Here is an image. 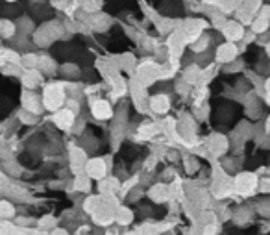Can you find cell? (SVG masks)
Masks as SVG:
<instances>
[{
  "mask_svg": "<svg viewBox=\"0 0 270 235\" xmlns=\"http://www.w3.org/2000/svg\"><path fill=\"white\" fill-rule=\"evenodd\" d=\"M65 35V28L58 21H48L43 26H39L35 34H33V43L41 48H47L54 43L56 39H60Z\"/></svg>",
  "mask_w": 270,
  "mask_h": 235,
  "instance_id": "obj_1",
  "label": "cell"
},
{
  "mask_svg": "<svg viewBox=\"0 0 270 235\" xmlns=\"http://www.w3.org/2000/svg\"><path fill=\"white\" fill-rule=\"evenodd\" d=\"M43 106L48 111H58L61 109V106L67 100V91H65V85L63 84H48L43 91Z\"/></svg>",
  "mask_w": 270,
  "mask_h": 235,
  "instance_id": "obj_2",
  "label": "cell"
},
{
  "mask_svg": "<svg viewBox=\"0 0 270 235\" xmlns=\"http://www.w3.org/2000/svg\"><path fill=\"white\" fill-rule=\"evenodd\" d=\"M21 102H23V109L30 111V113L39 115L43 109H45V106H43V99H41L33 89H26V91L23 93V97H21Z\"/></svg>",
  "mask_w": 270,
  "mask_h": 235,
  "instance_id": "obj_3",
  "label": "cell"
},
{
  "mask_svg": "<svg viewBox=\"0 0 270 235\" xmlns=\"http://www.w3.org/2000/svg\"><path fill=\"white\" fill-rule=\"evenodd\" d=\"M84 170L89 178L102 180V178L106 176V172H108V165H106V161L100 160V158H93V160H87Z\"/></svg>",
  "mask_w": 270,
  "mask_h": 235,
  "instance_id": "obj_4",
  "label": "cell"
},
{
  "mask_svg": "<svg viewBox=\"0 0 270 235\" xmlns=\"http://www.w3.org/2000/svg\"><path fill=\"white\" fill-rule=\"evenodd\" d=\"M69 161H70V168H72L76 174H80L85 168V163H87V152H85L82 146H70Z\"/></svg>",
  "mask_w": 270,
  "mask_h": 235,
  "instance_id": "obj_5",
  "label": "cell"
},
{
  "mask_svg": "<svg viewBox=\"0 0 270 235\" xmlns=\"http://www.w3.org/2000/svg\"><path fill=\"white\" fill-rule=\"evenodd\" d=\"M235 189L239 191L240 195H250L257 189V178L250 172H242V174L237 176L235 180Z\"/></svg>",
  "mask_w": 270,
  "mask_h": 235,
  "instance_id": "obj_6",
  "label": "cell"
},
{
  "mask_svg": "<svg viewBox=\"0 0 270 235\" xmlns=\"http://www.w3.org/2000/svg\"><path fill=\"white\" fill-rule=\"evenodd\" d=\"M74 119H76V113H72L69 107L65 109H58L54 111V117H52V122L60 130H70L72 124H74Z\"/></svg>",
  "mask_w": 270,
  "mask_h": 235,
  "instance_id": "obj_7",
  "label": "cell"
},
{
  "mask_svg": "<svg viewBox=\"0 0 270 235\" xmlns=\"http://www.w3.org/2000/svg\"><path fill=\"white\" fill-rule=\"evenodd\" d=\"M91 113L98 121H108L113 117V107L108 100H94V102H91Z\"/></svg>",
  "mask_w": 270,
  "mask_h": 235,
  "instance_id": "obj_8",
  "label": "cell"
},
{
  "mask_svg": "<svg viewBox=\"0 0 270 235\" xmlns=\"http://www.w3.org/2000/svg\"><path fill=\"white\" fill-rule=\"evenodd\" d=\"M21 82H23V85L26 89H35L43 82V74H41L39 68H26L21 74Z\"/></svg>",
  "mask_w": 270,
  "mask_h": 235,
  "instance_id": "obj_9",
  "label": "cell"
},
{
  "mask_svg": "<svg viewBox=\"0 0 270 235\" xmlns=\"http://www.w3.org/2000/svg\"><path fill=\"white\" fill-rule=\"evenodd\" d=\"M148 106H150V109L154 113H167L170 107V99L167 95L159 93V95H154L152 99L148 100Z\"/></svg>",
  "mask_w": 270,
  "mask_h": 235,
  "instance_id": "obj_10",
  "label": "cell"
},
{
  "mask_svg": "<svg viewBox=\"0 0 270 235\" xmlns=\"http://www.w3.org/2000/svg\"><path fill=\"white\" fill-rule=\"evenodd\" d=\"M237 58V48L232 43H226L216 48V61L218 63H230Z\"/></svg>",
  "mask_w": 270,
  "mask_h": 235,
  "instance_id": "obj_11",
  "label": "cell"
},
{
  "mask_svg": "<svg viewBox=\"0 0 270 235\" xmlns=\"http://www.w3.org/2000/svg\"><path fill=\"white\" fill-rule=\"evenodd\" d=\"M228 148H230V141L224 135L216 134V135H213L209 139V150L213 152L215 156H222L224 152H228Z\"/></svg>",
  "mask_w": 270,
  "mask_h": 235,
  "instance_id": "obj_12",
  "label": "cell"
},
{
  "mask_svg": "<svg viewBox=\"0 0 270 235\" xmlns=\"http://www.w3.org/2000/svg\"><path fill=\"white\" fill-rule=\"evenodd\" d=\"M37 68L41 70V74H54L58 70V65H56V61L50 56H39Z\"/></svg>",
  "mask_w": 270,
  "mask_h": 235,
  "instance_id": "obj_13",
  "label": "cell"
},
{
  "mask_svg": "<svg viewBox=\"0 0 270 235\" xmlns=\"http://www.w3.org/2000/svg\"><path fill=\"white\" fill-rule=\"evenodd\" d=\"M150 198H152L154 202H165V200L170 198V189L167 185H163V183H157V185H154V187L150 189Z\"/></svg>",
  "mask_w": 270,
  "mask_h": 235,
  "instance_id": "obj_14",
  "label": "cell"
},
{
  "mask_svg": "<svg viewBox=\"0 0 270 235\" xmlns=\"http://www.w3.org/2000/svg\"><path fill=\"white\" fill-rule=\"evenodd\" d=\"M17 34V26L13 21H9V19H2L0 21V35L4 39H13Z\"/></svg>",
  "mask_w": 270,
  "mask_h": 235,
  "instance_id": "obj_15",
  "label": "cell"
},
{
  "mask_svg": "<svg viewBox=\"0 0 270 235\" xmlns=\"http://www.w3.org/2000/svg\"><path fill=\"white\" fill-rule=\"evenodd\" d=\"M60 74L65 80H76V78H80V67L74 65V63H63L60 67Z\"/></svg>",
  "mask_w": 270,
  "mask_h": 235,
  "instance_id": "obj_16",
  "label": "cell"
},
{
  "mask_svg": "<svg viewBox=\"0 0 270 235\" xmlns=\"http://www.w3.org/2000/svg\"><path fill=\"white\" fill-rule=\"evenodd\" d=\"M115 220L120 226H128V224H131V220H133V213H131V209H128V207H117Z\"/></svg>",
  "mask_w": 270,
  "mask_h": 235,
  "instance_id": "obj_17",
  "label": "cell"
},
{
  "mask_svg": "<svg viewBox=\"0 0 270 235\" xmlns=\"http://www.w3.org/2000/svg\"><path fill=\"white\" fill-rule=\"evenodd\" d=\"M15 205L11 204L9 200H0V220H9L15 217Z\"/></svg>",
  "mask_w": 270,
  "mask_h": 235,
  "instance_id": "obj_18",
  "label": "cell"
},
{
  "mask_svg": "<svg viewBox=\"0 0 270 235\" xmlns=\"http://www.w3.org/2000/svg\"><path fill=\"white\" fill-rule=\"evenodd\" d=\"M224 34H226V37L230 39H240L242 35H244V30L240 28V24L237 23H226V26H224Z\"/></svg>",
  "mask_w": 270,
  "mask_h": 235,
  "instance_id": "obj_19",
  "label": "cell"
},
{
  "mask_svg": "<svg viewBox=\"0 0 270 235\" xmlns=\"http://www.w3.org/2000/svg\"><path fill=\"white\" fill-rule=\"evenodd\" d=\"M74 189L80 191V193H87V191L91 189V178L87 174H76L74 178Z\"/></svg>",
  "mask_w": 270,
  "mask_h": 235,
  "instance_id": "obj_20",
  "label": "cell"
},
{
  "mask_svg": "<svg viewBox=\"0 0 270 235\" xmlns=\"http://www.w3.org/2000/svg\"><path fill=\"white\" fill-rule=\"evenodd\" d=\"M2 168H4V172H6V174L13 176V178H19V176L23 174V167H21V165H19L17 161H13V160L4 161Z\"/></svg>",
  "mask_w": 270,
  "mask_h": 235,
  "instance_id": "obj_21",
  "label": "cell"
},
{
  "mask_svg": "<svg viewBox=\"0 0 270 235\" xmlns=\"http://www.w3.org/2000/svg\"><path fill=\"white\" fill-rule=\"evenodd\" d=\"M232 219L235 224H246L248 220L252 219V209H248V207H240V209H237V211L232 215Z\"/></svg>",
  "mask_w": 270,
  "mask_h": 235,
  "instance_id": "obj_22",
  "label": "cell"
},
{
  "mask_svg": "<svg viewBox=\"0 0 270 235\" xmlns=\"http://www.w3.org/2000/svg\"><path fill=\"white\" fill-rule=\"evenodd\" d=\"M56 224H58V220H56V217H52V215H45V217H41V219L37 220V228L41 232H50V230L56 228Z\"/></svg>",
  "mask_w": 270,
  "mask_h": 235,
  "instance_id": "obj_23",
  "label": "cell"
},
{
  "mask_svg": "<svg viewBox=\"0 0 270 235\" xmlns=\"http://www.w3.org/2000/svg\"><path fill=\"white\" fill-rule=\"evenodd\" d=\"M17 26V32L21 34V35H28L31 30H33V23H31V19H26V17H23V19H19L15 23Z\"/></svg>",
  "mask_w": 270,
  "mask_h": 235,
  "instance_id": "obj_24",
  "label": "cell"
},
{
  "mask_svg": "<svg viewBox=\"0 0 270 235\" xmlns=\"http://www.w3.org/2000/svg\"><path fill=\"white\" fill-rule=\"evenodd\" d=\"M37 61H39V56H35V54H24V56H21V67L23 68H37Z\"/></svg>",
  "mask_w": 270,
  "mask_h": 235,
  "instance_id": "obj_25",
  "label": "cell"
},
{
  "mask_svg": "<svg viewBox=\"0 0 270 235\" xmlns=\"http://www.w3.org/2000/svg\"><path fill=\"white\" fill-rule=\"evenodd\" d=\"M100 198L98 197H89V198H85V202H84V211L85 213H89V215H93V211L100 205Z\"/></svg>",
  "mask_w": 270,
  "mask_h": 235,
  "instance_id": "obj_26",
  "label": "cell"
},
{
  "mask_svg": "<svg viewBox=\"0 0 270 235\" xmlns=\"http://www.w3.org/2000/svg\"><path fill=\"white\" fill-rule=\"evenodd\" d=\"M19 121L23 122V124L33 126V124L37 122V115H35V113H30V111H26V109H21V111H19Z\"/></svg>",
  "mask_w": 270,
  "mask_h": 235,
  "instance_id": "obj_27",
  "label": "cell"
},
{
  "mask_svg": "<svg viewBox=\"0 0 270 235\" xmlns=\"http://www.w3.org/2000/svg\"><path fill=\"white\" fill-rule=\"evenodd\" d=\"M255 211L263 215V217H270V198H263L255 205Z\"/></svg>",
  "mask_w": 270,
  "mask_h": 235,
  "instance_id": "obj_28",
  "label": "cell"
},
{
  "mask_svg": "<svg viewBox=\"0 0 270 235\" xmlns=\"http://www.w3.org/2000/svg\"><path fill=\"white\" fill-rule=\"evenodd\" d=\"M69 2L70 0H50V4H52L54 8H58V9H65L67 6H69Z\"/></svg>",
  "mask_w": 270,
  "mask_h": 235,
  "instance_id": "obj_29",
  "label": "cell"
},
{
  "mask_svg": "<svg viewBox=\"0 0 270 235\" xmlns=\"http://www.w3.org/2000/svg\"><path fill=\"white\" fill-rule=\"evenodd\" d=\"M48 235H69L67 234V230H65V228H58L56 226L54 230H50V234Z\"/></svg>",
  "mask_w": 270,
  "mask_h": 235,
  "instance_id": "obj_30",
  "label": "cell"
},
{
  "mask_svg": "<svg viewBox=\"0 0 270 235\" xmlns=\"http://www.w3.org/2000/svg\"><path fill=\"white\" fill-rule=\"evenodd\" d=\"M6 65V56H4V48H0V67Z\"/></svg>",
  "mask_w": 270,
  "mask_h": 235,
  "instance_id": "obj_31",
  "label": "cell"
},
{
  "mask_svg": "<svg viewBox=\"0 0 270 235\" xmlns=\"http://www.w3.org/2000/svg\"><path fill=\"white\" fill-rule=\"evenodd\" d=\"M141 235H157V234H154V232H143Z\"/></svg>",
  "mask_w": 270,
  "mask_h": 235,
  "instance_id": "obj_32",
  "label": "cell"
},
{
  "mask_svg": "<svg viewBox=\"0 0 270 235\" xmlns=\"http://www.w3.org/2000/svg\"><path fill=\"white\" fill-rule=\"evenodd\" d=\"M267 132L270 134V117H269V121H267Z\"/></svg>",
  "mask_w": 270,
  "mask_h": 235,
  "instance_id": "obj_33",
  "label": "cell"
},
{
  "mask_svg": "<svg viewBox=\"0 0 270 235\" xmlns=\"http://www.w3.org/2000/svg\"><path fill=\"white\" fill-rule=\"evenodd\" d=\"M6 2H15V0H6Z\"/></svg>",
  "mask_w": 270,
  "mask_h": 235,
  "instance_id": "obj_34",
  "label": "cell"
},
{
  "mask_svg": "<svg viewBox=\"0 0 270 235\" xmlns=\"http://www.w3.org/2000/svg\"><path fill=\"white\" fill-rule=\"evenodd\" d=\"M222 235H226V234H222Z\"/></svg>",
  "mask_w": 270,
  "mask_h": 235,
  "instance_id": "obj_35",
  "label": "cell"
},
{
  "mask_svg": "<svg viewBox=\"0 0 270 235\" xmlns=\"http://www.w3.org/2000/svg\"><path fill=\"white\" fill-rule=\"evenodd\" d=\"M0 21H2V19H0Z\"/></svg>",
  "mask_w": 270,
  "mask_h": 235,
  "instance_id": "obj_36",
  "label": "cell"
}]
</instances>
